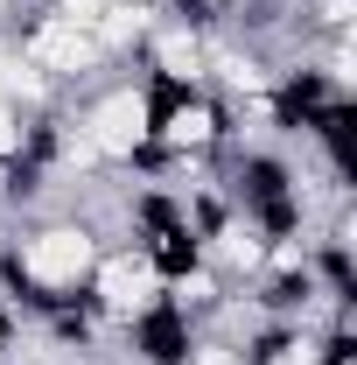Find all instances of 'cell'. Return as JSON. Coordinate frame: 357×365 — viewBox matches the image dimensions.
<instances>
[{"label": "cell", "mask_w": 357, "mask_h": 365, "mask_svg": "<svg viewBox=\"0 0 357 365\" xmlns=\"http://www.w3.org/2000/svg\"><path fill=\"white\" fill-rule=\"evenodd\" d=\"M21 140H28V113L0 91V169H14V162H21Z\"/></svg>", "instance_id": "obj_3"}, {"label": "cell", "mask_w": 357, "mask_h": 365, "mask_svg": "<svg viewBox=\"0 0 357 365\" xmlns=\"http://www.w3.org/2000/svg\"><path fill=\"white\" fill-rule=\"evenodd\" d=\"M169 288H161V274H154V260L140 253L134 239L127 246H105L98 253V267H91V281H85V309L105 330H127V323H140L154 302H161Z\"/></svg>", "instance_id": "obj_2"}, {"label": "cell", "mask_w": 357, "mask_h": 365, "mask_svg": "<svg viewBox=\"0 0 357 365\" xmlns=\"http://www.w3.org/2000/svg\"><path fill=\"white\" fill-rule=\"evenodd\" d=\"M70 127L85 134L98 169H140L147 162V127H154V91L134 63L105 71L98 85L70 91Z\"/></svg>", "instance_id": "obj_1"}]
</instances>
